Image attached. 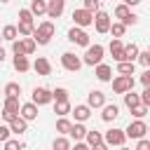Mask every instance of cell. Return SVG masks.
<instances>
[{"instance_id":"7402d4cb","label":"cell","mask_w":150,"mask_h":150,"mask_svg":"<svg viewBox=\"0 0 150 150\" xmlns=\"http://www.w3.org/2000/svg\"><path fill=\"white\" fill-rule=\"evenodd\" d=\"M2 94H5V98H19L21 84H19V82H7V84L2 87Z\"/></svg>"},{"instance_id":"4316f807","label":"cell","mask_w":150,"mask_h":150,"mask_svg":"<svg viewBox=\"0 0 150 150\" xmlns=\"http://www.w3.org/2000/svg\"><path fill=\"white\" fill-rule=\"evenodd\" d=\"M138 52H141V49H138V45H134V42H131V45H124V61L134 63V61H136V56H138Z\"/></svg>"},{"instance_id":"cb8c5ba5","label":"cell","mask_w":150,"mask_h":150,"mask_svg":"<svg viewBox=\"0 0 150 150\" xmlns=\"http://www.w3.org/2000/svg\"><path fill=\"white\" fill-rule=\"evenodd\" d=\"M28 12H30L33 16H42V14H47V0H30Z\"/></svg>"},{"instance_id":"8992f818","label":"cell","mask_w":150,"mask_h":150,"mask_svg":"<svg viewBox=\"0 0 150 150\" xmlns=\"http://www.w3.org/2000/svg\"><path fill=\"white\" fill-rule=\"evenodd\" d=\"M134 89V77L131 75H117L112 77V91L115 94H127Z\"/></svg>"},{"instance_id":"7a4b0ae2","label":"cell","mask_w":150,"mask_h":150,"mask_svg":"<svg viewBox=\"0 0 150 150\" xmlns=\"http://www.w3.org/2000/svg\"><path fill=\"white\" fill-rule=\"evenodd\" d=\"M103 54H105V49H103V45H89L87 47V52H84V59H82V63H87V66H98V63H103Z\"/></svg>"},{"instance_id":"ee69618b","label":"cell","mask_w":150,"mask_h":150,"mask_svg":"<svg viewBox=\"0 0 150 150\" xmlns=\"http://www.w3.org/2000/svg\"><path fill=\"white\" fill-rule=\"evenodd\" d=\"M19 21H35V16L28 9H19Z\"/></svg>"},{"instance_id":"ba28073f","label":"cell","mask_w":150,"mask_h":150,"mask_svg":"<svg viewBox=\"0 0 150 150\" xmlns=\"http://www.w3.org/2000/svg\"><path fill=\"white\" fill-rule=\"evenodd\" d=\"M124 141H127V136H124V129H108L105 131V136H103V143L105 145H117V148H122L124 145Z\"/></svg>"},{"instance_id":"74e56055","label":"cell","mask_w":150,"mask_h":150,"mask_svg":"<svg viewBox=\"0 0 150 150\" xmlns=\"http://www.w3.org/2000/svg\"><path fill=\"white\" fill-rule=\"evenodd\" d=\"M21 42H23V52H26V56H28V54H33V52H35V47H38L33 38H21Z\"/></svg>"},{"instance_id":"277c9868","label":"cell","mask_w":150,"mask_h":150,"mask_svg":"<svg viewBox=\"0 0 150 150\" xmlns=\"http://www.w3.org/2000/svg\"><path fill=\"white\" fill-rule=\"evenodd\" d=\"M68 40L73 42V45H80V47H89L91 45V40H89V33L84 30V28H77V26H73L70 30H68Z\"/></svg>"},{"instance_id":"db71d44e","label":"cell","mask_w":150,"mask_h":150,"mask_svg":"<svg viewBox=\"0 0 150 150\" xmlns=\"http://www.w3.org/2000/svg\"><path fill=\"white\" fill-rule=\"evenodd\" d=\"M0 2H9V0H0Z\"/></svg>"},{"instance_id":"d4e9b609","label":"cell","mask_w":150,"mask_h":150,"mask_svg":"<svg viewBox=\"0 0 150 150\" xmlns=\"http://www.w3.org/2000/svg\"><path fill=\"white\" fill-rule=\"evenodd\" d=\"M33 30H35V21H19V26H16V33L21 38H30Z\"/></svg>"},{"instance_id":"ac0fdd59","label":"cell","mask_w":150,"mask_h":150,"mask_svg":"<svg viewBox=\"0 0 150 150\" xmlns=\"http://www.w3.org/2000/svg\"><path fill=\"white\" fill-rule=\"evenodd\" d=\"M94 75H96L101 82H110V80H112V68H110L108 63H98V66H94Z\"/></svg>"},{"instance_id":"f907efd6","label":"cell","mask_w":150,"mask_h":150,"mask_svg":"<svg viewBox=\"0 0 150 150\" xmlns=\"http://www.w3.org/2000/svg\"><path fill=\"white\" fill-rule=\"evenodd\" d=\"M122 5H127V7L131 9V7H136V5H141V0H122Z\"/></svg>"},{"instance_id":"681fc988","label":"cell","mask_w":150,"mask_h":150,"mask_svg":"<svg viewBox=\"0 0 150 150\" xmlns=\"http://www.w3.org/2000/svg\"><path fill=\"white\" fill-rule=\"evenodd\" d=\"M70 150H89V145H87L84 141H77L75 145H70Z\"/></svg>"},{"instance_id":"8fae6325","label":"cell","mask_w":150,"mask_h":150,"mask_svg":"<svg viewBox=\"0 0 150 150\" xmlns=\"http://www.w3.org/2000/svg\"><path fill=\"white\" fill-rule=\"evenodd\" d=\"M110 14L108 12H96L94 14V21H91V26L98 30V33H108V28H110Z\"/></svg>"},{"instance_id":"484cf974","label":"cell","mask_w":150,"mask_h":150,"mask_svg":"<svg viewBox=\"0 0 150 150\" xmlns=\"http://www.w3.org/2000/svg\"><path fill=\"white\" fill-rule=\"evenodd\" d=\"M108 33H112V40H120V38H124V33H127V26H124V23H120V21H115V23H110Z\"/></svg>"},{"instance_id":"d6986e66","label":"cell","mask_w":150,"mask_h":150,"mask_svg":"<svg viewBox=\"0 0 150 150\" xmlns=\"http://www.w3.org/2000/svg\"><path fill=\"white\" fill-rule=\"evenodd\" d=\"M68 136L77 143V141H84V136H87V127L82 124V122H75L73 127H70V131H68Z\"/></svg>"},{"instance_id":"4dcf8cb0","label":"cell","mask_w":150,"mask_h":150,"mask_svg":"<svg viewBox=\"0 0 150 150\" xmlns=\"http://www.w3.org/2000/svg\"><path fill=\"white\" fill-rule=\"evenodd\" d=\"M0 35H2V40H9V42H14V40L19 38V33H16V26H12V23H9V26H5Z\"/></svg>"},{"instance_id":"816d5d0a","label":"cell","mask_w":150,"mask_h":150,"mask_svg":"<svg viewBox=\"0 0 150 150\" xmlns=\"http://www.w3.org/2000/svg\"><path fill=\"white\" fill-rule=\"evenodd\" d=\"M2 61H5V49L0 47V63H2Z\"/></svg>"},{"instance_id":"f1b7e54d","label":"cell","mask_w":150,"mask_h":150,"mask_svg":"<svg viewBox=\"0 0 150 150\" xmlns=\"http://www.w3.org/2000/svg\"><path fill=\"white\" fill-rule=\"evenodd\" d=\"M124 96V105L131 110V108H136V105H141V98H138V94H134V89L131 91H127V94H122Z\"/></svg>"},{"instance_id":"83f0119b","label":"cell","mask_w":150,"mask_h":150,"mask_svg":"<svg viewBox=\"0 0 150 150\" xmlns=\"http://www.w3.org/2000/svg\"><path fill=\"white\" fill-rule=\"evenodd\" d=\"M14 68H16L19 73H28V70H30L28 56H14Z\"/></svg>"},{"instance_id":"9f6ffc18","label":"cell","mask_w":150,"mask_h":150,"mask_svg":"<svg viewBox=\"0 0 150 150\" xmlns=\"http://www.w3.org/2000/svg\"><path fill=\"white\" fill-rule=\"evenodd\" d=\"M0 94H2V89H0Z\"/></svg>"},{"instance_id":"2e32d148","label":"cell","mask_w":150,"mask_h":150,"mask_svg":"<svg viewBox=\"0 0 150 150\" xmlns=\"http://www.w3.org/2000/svg\"><path fill=\"white\" fill-rule=\"evenodd\" d=\"M110 56L117 61V63H122L124 61V42L122 40H110Z\"/></svg>"},{"instance_id":"bcb514c9","label":"cell","mask_w":150,"mask_h":150,"mask_svg":"<svg viewBox=\"0 0 150 150\" xmlns=\"http://www.w3.org/2000/svg\"><path fill=\"white\" fill-rule=\"evenodd\" d=\"M141 84H143V87H150V68H145V70L141 73Z\"/></svg>"},{"instance_id":"7c38bea8","label":"cell","mask_w":150,"mask_h":150,"mask_svg":"<svg viewBox=\"0 0 150 150\" xmlns=\"http://www.w3.org/2000/svg\"><path fill=\"white\" fill-rule=\"evenodd\" d=\"M66 9V0H47V16L49 19H59Z\"/></svg>"},{"instance_id":"f546056e","label":"cell","mask_w":150,"mask_h":150,"mask_svg":"<svg viewBox=\"0 0 150 150\" xmlns=\"http://www.w3.org/2000/svg\"><path fill=\"white\" fill-rule=\"evenodd\" d=\"M70 127H73V122H70L68 117H59V120H56V131H59L61 136H68Z\"/></svg>"},{"instance_id":"836d02e7","label":"cell","mask_w":150,"mask_h":150,"mask_svg":"<svg viewBox=\"0 0 150 150\" xmlns=\"http://www.w3.org/2000/svg\"><path fill=\"white\" fill-rule=\"evenodd\" d=\"M52 101H68V89H63V87H56V89H52Z\"/></svg>"},{"instance_id":"30bf717a","label":"cell","mask_w":150,"mask_h":150,"mask_svg":"<svg viewBox=\"0 0 150 150\" xmlns=\"http://www.w3.org/2000/svg\"><path fill=\"white\" fill-rule=\"evenodd\" d=\"M73 21H75V26H77V28H87V26H91L94 14L80 7V9H73Z\"/></svg>"},{"instance_id":"d590c367","label":"cell","mask_w":150,"mask_h":150,"mask_svg":"<svg viewBox=\"0 0 150 150\" xmlns=\"http://www.w3.org/2000/svg\"><path fill=\"white\" fill-rule=\"evenodd\" d=\"M26 143L23 141H16V138H7L5 141V150H23Z\"/></svg>"},{"instance_id":"e575fe53","label":"cell","mask_w":150,"mask_h":150,"mask_svg":"<svg viewBox=\"0 0 150 150\" xmlns=\"http://www.w3.org/2000/svg\"><path fill=\"white\" fill-rule=\"evenodd\" d=\"M52 148H54V150H70V141H68L66 136H59V138H54Z\"/></svg>"},{"instance_id":"d6a6232c","label":"cell","mask_w":150,"mask_h":150,"mask_svg":"<svg viewBox=\"0 0 150 150\" xmlns=\"http://www.w3.org/2000/svg\"><path fill=\"white\" fill-rule=\"evenodd\" d=\"M134 63H129V61H122V63H117V75H134Z\"/></svg>"},{"instance_id":"f35d334b","label":"cell","mask_w":150,"mask_h":150,"mask_svg":"<svg viewBox=\"0 0 150 150\" xmlns=\"http://www.w3.org/2000/svg\"><path fill=\"white\" fill-rule=\"evenodd\" d=\"M136 61L143 66V68H150V52L148 49H143V52H138V56H136Z\"/></svg>"},{"instance_id":"9c48e42d","label":"cell","mask_w":150,"mask_h":150,"mask_svg":"<svg viewBox=\"0 0 150 150\" xmlns=\"http://www.w3.org/2000/svg\"><path fill=\"white\" fill-rule=\"evenodd\" d=\"M30 103H35L38 108L52 103V89H47V87H35V89H33V96H30Z\"/></svg>"},{"instance_id":"4fadbf2b","label":"cell","mask_w":150,"mask_h":150,"mask_svg":"<svg viewBox=\"0 0 150 150\" xmlns=\"http://www.w3.org/2000/svg\"><path fill=\"white\" fill-rule=\"evenodd\" d=\"M87 105H89V108H103V105H105V94L98 91V89H91V91L87 94Z\"/></svg>"},{"instance_id":"7dc6e473","label":"cell","mask_w":150,"mask_h":150,"mask_svg":"<svg viewBox=\"0 0 150 150\" xmlns=\"http://www.w3.org/2000/svg\"><path fill=\"white\" fill-rule=\"evenodd\" d=\"M9 138V127L7 124H0V143H5Z\"/></svg>"},{"instance_id":"3957f363","label":"cell","mask_w":150,"mask_h":150,"mask_svg":"<svg viewBox=\"0 0 150 150\" xmlns=\"http://www.w3.org/2000/svg\"><path fill=\"white\" fill-rule=\"evenodd\" d=\"M145 134H148V124L143 122V120H134V122H129V127L124 129V136L127 138H145Z\"/></svg>"},{"instance_id":"6da1fadb","label":"cell","mask_w":150,"mask_h":150,"mask_svg":"<svg viewBox=\"0 0 150 150\" xmlns=\"http://www.w3.org/2000/svg\"><path fill=\"white\" fill-rule=\"evenodd\" d=\"M54 33H56V26L52 23V21H42V23H38L35 26V30H33V40H35V45H47L52 38H54Z\"/></svg>"},{"instance_id":"ab89813d","label":"cell","mask_w":150,"mask_h":150,"mask_svg":"<svg viewBox=\"0 0 150 150\" xmlns=\"http://www.w3.org/2000/svg\"><path fill=\"white\" fill-rule=\"evenodd\" d=\"M12 52H14V56H26V52H23V42H21V38H16V40L12 42Z\"/></svg>"},{"instance_id":"5b68a950","label":"cell","mask_w":150,"mask_h":150,"mask_svg":"<svg viewBox=\"0 0 150 150\" xmlns=\"http://www.w3.org/2000/svg\"><path fill=\"white\" fill-rule=\"evenodd\" d=\"M61 66H63L66 70H70V73H77L84 63H82V59H80L77 54H73V52H63V54H61Z\"/></svg>"},{"instance_id":"5bb4252c","label":"cell","mask_w":150,"mask_h":150,"mask_svg":"<svg viewBox=\"0 0 150 150\" xmlns=\"http://www.w3.org/2000/svg\"><path fill=\"white\" fill-rule=\"evenodd\" d=\"M19 117L21 120H26V122H33V120H38V105L35 103H23L21 108H19Z\"/></svg>"},{"instance_id":"7bdbcfd3","label":"cell","mask_w":150,"mask_h":150,"mask_svg":"<svg viewBox=\"0 0 150 150\" xmlns=\"http://www.w3.org/2000/svg\"><path fill=\"white\" fill-rule=\"evenodd\" d=\"M138 98H141V103H143V105H148V108H150V87H143V91L138 94Z\"/></svg>"},{"instance_id":"1f68e13d","label":"cell","mask_w":150,"mask_h":150,"mask_svg":"<svg viewBox=\"0 0 150 150\" xmlns=\"http://www.w3.org/2000/svg\"><path fill=\"white\" fill-rule=\"evenodd\" d=\"M54 112H56L59 117H66V115L70 112V101H59V103L54 105Z\"/></svg>"},{"instance_id":"ffe728a7","label":"cell","mask_w":150,"mask_h":150,"mask_svg":"<svg viewBox=\"0 0 150 150\" xmlns=\"http://www.w3.org/2000/svg\"><path fill=\"white\" fill-rule=\"evenodd\" d=\"M117 115H120V108H117L115 103H105V105H103V112H101V120H103V122H112Z\"/></svg>"},{"instance_id":"9a60e30c","label":"cell","mask_w":150,"mask_h":150,"mask_svg":"<svg viewBox=\"0 0 150 150\" xmlns=\"http://www.w3.org/2000/svg\"><path fill=\"white\" fill-rule=\"evenodd\" d=\"M70 112H73V117H75V122H87L89 117H91V108L87 105V103H80V105H75V108H70Z\"/></svg>"},{"instance_id":"60d3db41","label":"cell","mask_w":150,"mask_h":150,"mask_svg":"<svg viewBox=\"0 0 150 150\" xmlns=\"http://www.w3.org/2000/svg\"><path fill=\"white\" fill-rule=\"evenodd\" d=\"M131 115H134L136 120H143V117L148 115V105H143V103H141V105H136V108H131Z\"/></svg>"},{"instance_id":"44dd1931","label":"cell","mask_w":150,"mask_h":150,"mask_svg":"<svg viewBox=\"0 0 150 150\" xmlns=\"http://www.w3.org/2000/svg\"><path fill=\"white\" fill-rule=\"evenodd\" d=\"M7 127H9V134H16V136H21V134L28 129V122H26V120H21V117H14V120H12Z\"/></svg>"},{"instance_id":"11a10c76","label":"cell","mask_w":150,"mask_h":150,"mask_svg":"<svg viewBox=\"0 0 150 150\" xmlns=\"http://www.w3.org/2000/svg\"><path fill=\"white\" fill-rule=\"evenodd\" d=\"M0 42H2V35H0Z\"/></svg>"},{"instance_id":"f5cc1de1","label":"cell","mask_w":150,"mask_h":150,"mask_svg":"<svg viewBox=\"0 0 150 150\" xmlns=\"http://www.w3.org/2000/svg\"><path fill=\"white\" fill-rule=\"evenodd\" d=\"M120 150H131V148H124V145H122V148H120Z\"/></svg>"},{"instance_id":"e0dca14e","label":"cell","mask_w":150,"mask_h":150,"mask_svg":"<svg viewBox=\"0 0 150 150\" xmlns=\"http://www.w3.org/2000/svg\"><path fill=\"white\" fill-rule=\"evenodd\" d=\"M30 68H33L38 75H49V73H52V63H49L45 56H38V59L33 61V66H30Z\"/></svg>"},{"instance_id":"c3c4849f","label":"cell","mask_w":150,"mask_h":150,"mask_svg":"<svg viewBox=\"0 0 150 150\" xmlns=\"http://www.w3.org/2000/svg\"><path fill=\"white\" fill-rule=\"evenodd\" d=\"M134 150H150V141L148 138H138V143H136Z\"/></svg>"},{"instance_id":"603a6c76","label":"cell","mask_w":150,"mask_h":150,"mask_svg":"<svg viewBox=\"0 0 150 150\" xmlns=\"http://www.w3.org/2000/svg\"><path fill=\"white\" fill-rule=\"evenodd\" d=\"M84 143H87L89 148H94V145H98V143H103V134H101V131H96V129H87V136H84Z\"/></svg>"},{"instance_id":"52a82bcc","label":"cell","mask_w":150,"mask_h":150,"mask_svg":"<svg viewBox=\"0 0 150 150\" xmlns=\"http://www.w3.org/2000/svg\"><path fill=\"white\" fill-rule=\"evenodd\" d=\"M19 98H5V103H2V120L9 124L14 117H19Z\"/></svg>"},{"instance_id":"b9f144b4","label":"cell","mask_w":150,"mask_h":150,"mask_svg":"<svg viewBox=\"0 0 150 150\" xmlns=\"http://www.w3.org/2000/svg\"><path fill=\"white\" fill-rule=\"evenodd\" d=\"M84 5H82V9H87V12H98V5H101V0H82Z\"/></svg>"},{"instance_id":"f6af8a7d","label":"cell","mask_w":150,"mask_h":150,"mask_svg":"<svg viewBox=\"0 0 150 150\" xmlns=\"http://www.w3.org/2000/svg\"><path fill=\"white\" fill-rule=\"evenodd\" d=\"M120 23H124V26H136V23H138V16H136V14L131 12V14H129V16L124 19V21H120Z\"/></svg>"},{"instance_id":"8d00e7d4","label":"cell","mask_w":150,"mask_h":150,"mask_svg":"<svg viewBox=\"0 0 150 150\" xmlns=\"http://www.w3.org/2000/svg\"><path fill=\"white\" fill-rule=\"evenodd\" d=\"M129 14H131V9H129L127 5H117V7H115V19H120V21H124V19H127Z\"/></svg>"}]
</instances>
